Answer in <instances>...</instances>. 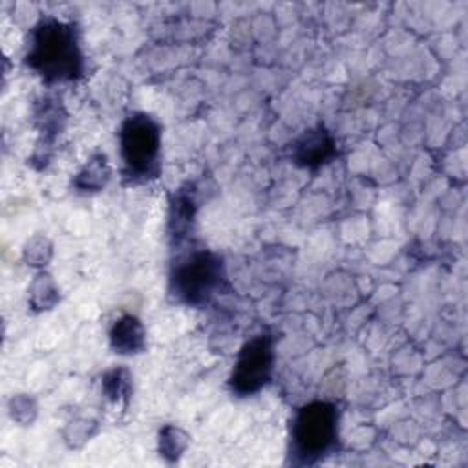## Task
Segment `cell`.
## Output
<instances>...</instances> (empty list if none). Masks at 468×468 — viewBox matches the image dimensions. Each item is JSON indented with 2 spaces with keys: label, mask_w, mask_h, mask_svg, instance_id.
<instances>
[{
  "label": "cell",
  "mask_w": 468,
  "mask_h": 468,
  "mask_svg": "<svg viewBox=\"0 0 468 468\" xmlns=\"http://www.w3.org/2000/svg\"><path fill=\"white\" fill-rule=\"evenodd\" d=\"M24 62L49 86L79 80L86 73V55L77 26L51 15L42 16L29 29Z\"/></svg>",
  "instance_id": "obj_1"
},
{
  "label": "cell",
  "mask_w": 468,
  "mask_h": 468,
  "mask_svg": "<svg viewBox=\"0 0 468 468\" xmlns=\"http://www.w3.org/2000/svg\"><path fill=\"white\" fill-rule=\"evenodd\" d=\"M340 410L329 400H313L300 406L289 426V459L305 466L325 459L338 442Z\"/></svg>",
  "instance_id": "obj_2"
},
{
  "label": "cell",
  "mask_w": 468,
  "mask_h": 468,
  "mask_svg": "<svg viewBox=\"0 0 468 468\" xmlns=\"http://www.w3.org/2000/svg\"><path fill=\"white\" fill-rule=\"evenodd\" d=\"M223 258L205 247L176 258L168 274V294L176 303L203 307L225 287Z\"/></svg>",
  "instance_id": "obj_3"
},
{
  "label": "cell",
  "mask_w": 468,
  "mask_h": 468,
  "mask_svg": "<svg viewBox=\"0 0 468 468\" xmlns=\"http://www.w3.org/2000/svg\"><path fill=\"white\" fill-rule=\"evenodd\" d=\"M161 124L146 112L124 117L119 128L122 177L130 185H144L161 174Z\"/></svg>",
  "instance_id": "obj_4"
},
{
  "label": "cell",
  "mask_w": 468,
  "mask_h": 468,
  "mask_svg": "<svg viewBox=\"0 0 468 468\" xmlns=\"http://www.w3.org/2000/svg\"><path fill=\"white\" fill-rule=\"evenodd\" d=\"M272 371L274 338L267 333L254 335L238 351L229 377V389L236 397H252L271 382Z\"/></svg>",
  "instance_id": "obj_5"
},
{
  "label": "cell",
  "mask_w": 468,
  "mask_h": 468,
  "mask_svg": "<svg viewBox=\"0 0 468 468\" xmlns=\"http://www.w3.org/2000/svg\"><path fill=\"white\" fill-rule=\"evenodd\" d=\"M336 157V141L322 124L305 130L291 146V159L296 166L316 172Z\"/></svg>",
  "instance_id": "obj_6"
},
{
  "label": "cell",
  "mask_w": 468,
  "mask_h": 468,
  "mask_svg": "<svg viewBox=\"0 0 468 468\" xmlns=\"http://www.w3.org/2000/svg\"><path fill=\"white\" fill-rule=\"evenodd\" d=\"M35 119H37V126L40 132V141L37 143L35 154H38L44 148L40 161L46 165L49 159V148L53 146V141L64 130L66 110L58 99L42 97L35 108Z\"/></svg>",
  "instance_id": "obj_7"
},
{
  "label": "cell",
  "mask_w": 468,
  "mask_h": 468,
  "mask_svg": "<svg viewBox=\"0 0 468 468\" xmlns=\"http://www.w3.org/2000/svg\"><path fill=\"white\" fill-rule=\"evenodd\" d=\"M108 342L113 353L133 356L146 349V329L135 314H121L108 331Z\"/></svg>",
  "instance_id": "obj_8"
},
{
  "label": "cell",
  "mask_w": 468,
  "mask_h": 468,
  "mask_svg": "<svg viewBox=\"0 0 468 468\" xmlns=\"http://www.w3.org/2000/svg\"><path fill=\"white\" fill-rule=\"evenodd\" d=\"M196 197L194 190L190 185H185L177 188L168 205V221H166V230L168 238L174 243H181L192 230V223L196 218Z\"/></svg>",
  "instance_id": "obj_9"
},
{
  "label": "cell",
  "mask_w": 468,
  "mask_h": 468,
  "mask_svg": "<svg viewBox=\"0 0 468 468\" xmlns=\"http://www.w3.org/2000/svg\"><path fill=\"white\" fill-rule=\"evenodd\" d=\"M112 177V166L104 154L91 155L84 166L73 176V188L80 194H95L101 192Z\"/></svg>",
  "instance_id": "obj_10"
},
{
  "label": "cell",
  "mask_w": 468,
  "mask_h": 468,
  "mask_svg": "<svg viewBox=\"0 0 468 468\" xmlns=\"http://www.w3.org/2000/svg\"><path fill=\"white\" fill-rule=\"evenodd\" d=\"M27 302L35 313L51 311L60 302V291L48 271H38L27 289Z\"/></svg>",
  "instance_id": "obj_11"
},
{
  "label": "cell",
  "mask_w": 468,
  "mask_h": 468,
  "mask_svg": "<svg viewBox=\"0 0 468 468\" xmlns=\"http://www.w3.org/2000/svg\"><path fill=\"white\" fill-rule=\"evenodd\" d=\"M102 395L112 404H126L132 397V373L124 366L108 369L101 380Z\"/></svg>",
  "instance_id": "obj_12"
},
{
  "label": "cell",
  "mask_w": 468,
  "mask_h": 468,
  "mask_svg": "<svg viewBox=\"0 0 468 468\" xmlns=\"http://www.w3.org/2000/svg\"><path fill=\"white\" fill-rule=\"evenodd\" d=\"M188 442H190L188 433L176 424H165L159 430L157 450H159V455L168 463L179 461L181 455L185 453Z\"/></svg>",
  "instance_id": "obj_13"
},
{
  "label": "cell",
  "mask_w": 468,
  "mask_h": 468,
  "mask_svg": "<svg viewBox=\"0 0 468 468\" xmlns=\"http://www.w3.org/2000/svg\"><path fill=\"white\" fill-rule=\"evenodd\" d=\"M53 258V243L44 234L31 236L22 247V260L27 267L44 271Z\"/></svg>",
  "instance_id": "obj_14"
},
{
  "label": "cell",
  "mask_w": 468,
  "mask_h": 468,
  "mask_svg": "<svg viewBox=\"0 0 468 468\" xmlns=\"http://www.w3.org/2000/svg\"><path fill=\"white\" fill-rule=\"evenodd\" d=\"M7 411L15 422H18L20 426H29L38 415V404L31 395L18 393L9 399Z\"/></svg>",
  "instance_id": "obj_15"
},
{
  "label": "cell",
  "mask_w": 468,
  "mask_h": 468,
  "mask_svg": "<svg viewBox=\"0 0 468 468\" xmlns=\"http://www.w3.org/2000/svg\"><path fill=\"white\" fill-rule=\"evenodd\" d=\"M97 431V426L91 419L86 417H75L66 424L64 430V441L69 448H80L84 442H88Z\"/></svg>",
  "instance_id": "obj_16"
}]
</instances>
